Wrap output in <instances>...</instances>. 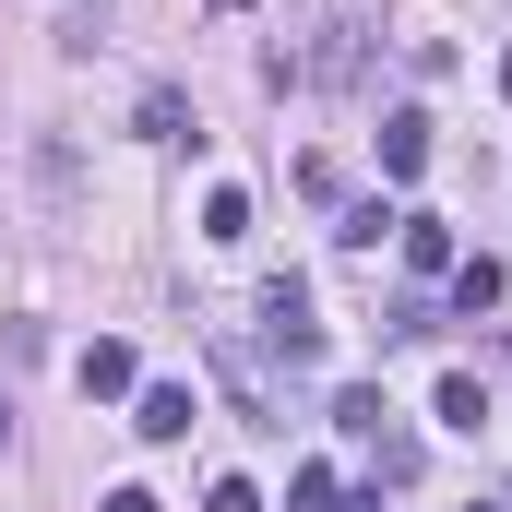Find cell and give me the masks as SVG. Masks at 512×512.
<instances>
[{
    "label": "cell",
    "mask_w": 512,
    "mask_h": 512,
    "mask_svg": "<svg viewBox=\"0 0 512 512\" xmlns=\"http://www.w3.org/2000/svg\"><path fill=\"white\" fill-rule=\"evenodd\" d=\"M262 346H274L286 370L322 358V322H310V286H298V274H262Z\"/></svg>",
    "instance_id": "1"
},
{
    "label": "cell",
    "mask_w": 512,
    "mask_h": 512,
    "mask_svg": "<svg viewBox=\"0 0 512 512\" xmlns=\"http://www.w3.org/2000/svg\"><path fill=\"white\" fill-rule=\"evenodd\" d=\"M191 417H203V405H191L179 382H143V393H131V429H143L155 453H167V441H191Z\"/></svg>",
    "instance_id": "2"
},
{
    "label": "cell",
    "mask_w": 512,
    "mask_h": 512,
    "mask_svg": "<svg viewBox=\"0 0 512 512\" xmlns=\"http://www.w3.org/2000/svg\"><path fill=\"white\" fill-rule=\"evenodd\" d=\"M72 382H84V405H120V393L143 382V370H131V346H120V334H96V346L72 358Z\"/></svg>",
    "instance_id": "3"
},
{
    "label": "cell",
    "mask_w": 512,
    "mask_h": 512,
    "mask_svg": "<svg viewBox=\"0 0 512 512\" xmlns=\"http://www.w3.org/2000/svg\"><path fill=\"white\" fill-rule=\"evenodd\" d=\"M393 239H405V274H453V227H441V215H405V227H393Z\"/></svg>",
    "instance_id": "4"
},
{
    "label": "cell",
    "mask_w": 512,
    "mask_h": 512,
    "mask_svg": "<svg viewBox=\"0 0 512 512\" xmlns=\"http://www.w3.org/2000/svg\"><path fill=\"white\" fill-rule=\"evenodd\" d=\"M382 167H393V179L429 167V108H393V120H382Z\"/></svg>",
    "instance_id": "5"
},
{
    "label": "cell",
    "mask_w": 512,
    "mask_h": 512,
    "mask_svg": "<svg viewBox=\"0 0 512 512\" xmlns=\"http://www.w3.org/2000/svg\"><path fill=\"white\" fill-rule=\"evenodd\" d=\"M370 465H382V489H405V477H417V429H405L393 405H382V429H370Z\"/></svg>",
    "instance_id": "6"
},
{
    "label": "cell",
    "mask_w": 512,
    "mask_h": 512,
    "mask_svg": "<svg viewBox=\"0 0 512 512\" xmlns=\"http://www.w3.org/2000/svg\"><path fill=\"white\" fill-rule=\"evenodd\" d=\"M453 310H465V322H477V310H501V262H489V251L453 262Z\"/></svg>",
    "instance_id": "7"
},
{
    "label": "cell",
    "mask_w": 512,
    "mask_h": 512,
    "mask_svg": "<svg viewBox=\"0 0 512 512\" xmlns=\"http://www.w3.org/2000/svg\"><path fill=\"white\" fill-rule=\"evenodd\" d=\"M143 143H203V131H191V96H179V84H155V96H143Z\"/></svg>",
    "instance_id": "8"
},
{
    "label": "cell",
    "mask_w": 512,
    "mask_h": 512,
    "mask_svg": "<svg viewBox=\"0 0 512 512\" xmlns=\"http://www.w3.org/2000/svg\"><path fill=\"white\" fill-rule=\"evenodd\" d=\"M393 227H405V215H393V203H346V215H334V239H346V251H382Z\"/></svg>",
    "instance_id": "9"
},
{
    "label": "cell",
    "mask_w": 512,
    "mask_h": 512,
    "mask_svg": "<svg viewBox=\"0 0 512 512\" xmlns=\"http://www.w3.org/2000/svg\"><path fill=\"white\" fill-rule=\"evenodd\" d=\"M382 405H393L382 382H346V393H334V429H346V441H370V429H382Z\"/></svg>",
    "instance_id": "10"
},
{
    "label": "cell",
    "mask_w": 512,
    "mask_h": 512,
    "mask_svg": "<svg viewBox=\"0 0 512 512\" xmlns=\"http://www.w3.org/2000/svg\"><path fill=\"white\" fill-rule=\"evenodd\" d=\"M203 239H251V191H203Z\"/></svg>",
    "instance_id": "11"
},
{
    "label": "cell",
    "mask_w": 512,
    "mask_h": 512,
    "mask_svg": "<svg viewBox=\"0 0 512 512\" xmlns=\"http://www.w3.org/2000/svg\"><path fill=\"white\" fill-rule=\"evenodd\" d=\"M441 417H453V429H477V417H489V393H477V370H453V382H441Z\"/></svg>",
    "instance_id": "12"
},
{
    "label": "cell",
    "mask_w": 512,
    "mask_h": 512,
    "mask_svg": "<svg viewBox=\"0 0 512 512\" xmlns=\"http://www.w3.org/2000/svg\"><path fill=\"white\" fill-rule=\"evenodd\" d=\"M286 512H334V477H322V465H298V477H286Z\"/></svg>",
    "instance_id": "13"
},
{
    "label": "cell",
    "mask_w": 512,
    "mask_h": 512,
    "mask_svg": "<svg viewBox=\"0 0 512 512\" xmlns=\"http://www.w3.org/2000/svg\"><path fill=\"white\" fill-rule=\"evenodd\" d=\"M203 512H262V489H251V477H215V489H203Z\"/></svg>",
    "instance_id": "14"
},
{
    "label": "cell",
    "mask_w": 512,
    "mask_h": 512,
    "mask_svg": "<svg viewBox=\"0 0 512 512\" xmlns=\"http://www.w3.org/2000/svg\"><path fill=\"white\" fill-rule=\"evenodd\" d=\"M96 512H167V501H155V489H108Z\"/></svg>",
    "instance_id": "15"
},
{
    "label": "cell",
    "mask_w": 512,
    "mask_h": 512,
    "mask_svg": "<svg viewBox=\"0 0 512 512\" xmlns=\"http://www.w3.org/2000/svg\"><path fill=\"white\" fill-rule=\"evenodd\" d=\"M334 512H382V489H334Z\"/></svg>",
    "instance_id": "16"
},
{
    "label": "cell",
    "mask_w": 512,
    "mask_h": 512,
    "mask_svg": "<svg viewBox=\"0 0 512 512\" xmlns=\"http://www.w3.org/2000/svg\"><path fill=\"white\" fill-rule=\"evenodd\" d=\"M501 96H512V48H501Z\"/></svg>",
    "instance_id": "17"
},
{
    "label": "cell",
    "mask_w": 512,
    "mask_h": 512,
    "mask_svg": "<svg viewBox=\"0 0 512 512\" xmlns=\"http://www.w3.org/2000/svg\"><path fill=\"white\" fill-rule=\"evenodd\" d=\"M215 12H239V0H215Z\"/></svg>",
    "instance_id": "18"
},
{
    "label": "cell",
    "mask_w": 512,
    "mask_h": 512,
    "mask_svg": "<svg viewBox=\"0 0 512 512\" xmlns=\"http://www.w3.org/2000/svg\"><path fill=\"white\" fill-rule=\"evenodd\" d=\"M0 429H12V405H0Z\"/></svg>",
    "instance_id": "19"
},
{
    "label": "cell",
    "mask_w": 512,
    "mask_h": 512,
    "mask_svg": "<svg viewBox=\"0 0 512 512\" xmlns=\"http://www.w3.org/2000/svg\"><path fill=\"white\" fill-rule=\"evenodd\" d=\"M465 512H489V501H465Z\"/></svg>",
    "instance_id": "20"
}]
</instances>
